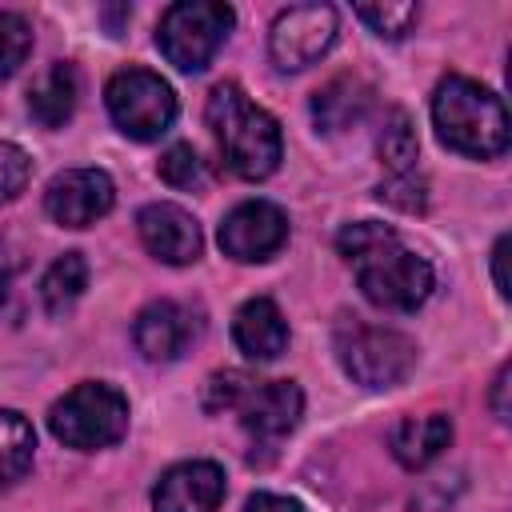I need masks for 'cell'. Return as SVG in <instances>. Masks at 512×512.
Masks as SVG:
<instances>
[{
    "mask_svg": "<svg viewBox=\"0 0 512 512\" xmlns=\"http://www.w3.org/2000/svg\"><path fill=\"white\" fill-rule=\"evenodd\" d=\"M80 96V76L68 60H56L48 72H40L28 88V112L40 128H60L72 120Z\"/></svg>",
    "mask_w": 512,
    "mask_h": 512,
    "instance_id": "17",
    "label": "cell"
},
{
    "mask_svg": "<svg viewBox=\"0 0 512 512\" xmlns=\"http://www.w3.org/2000/svg\"><path fill=\"white\" fill-rule=\"evenodd\" d=\"M132 340L144 352V360L168 364V360H176L188 348V340H192V316L176 300H152L148 308H140V316L132 324Z\"/></svg>",
    "mask_w": 512,
    "mask_h": 512,
    "instance_id": "14",
    "label": "cell"
},
{
    "mask_svg": "<svg viewBox=\"0 0 512 512\" xmlns=\"http://www.w3.org/2000/svg\"><path fill=\"white\" fill-rule=\"evenodd\" d=\"M32 52V28L16 12H0V84L28 60Z\"/></svg>",
    "mask_w": 512,
    "mask_h": 512,
    "instance_id": "23",
    "label": "cell"
},
{
    "mask_svg": "<svg viewBox=\"0 0 512 512\" xmlns=\"http://www.w3.org/2000/svg\"><path fill=\"white\" fill-rule=\"evenodd\" d=\"M504 256H508V236H500V240H496V248H492V276H496V292H500V296H508V276H504Z\"/></svg>",
    "mask_w": 512,
    "mask_h": 512,
    "instance_id": "29",
    "label": "cell"
},
{
    "mask_svg": "<svg viewBox=\"0 0 512 512\" xmlns=\"http://www.w3.org/2000/svg\"><path fill=\"white\" fill-rule=\"evenodd\" d=\"M436 136L472 160H492L508 148V112L496 92L468 76H444L432 92Z\"/></svg>",
    "mask_w": 512,
    "mask_h": 512,
    "instance_id": "3",
    "label": "cell"
},
{
    "mask_svg": "<svg viewBox=\"0 0 512 512\" xmlns=\"http://www.w3.org/2000/svg\"><path fill=\"white\" fill-rule=\"evenodd\" d=\"M336 356L364 388H396L416 368V344L404 332L364 324L356 316L336 324Z\"/></svg>",
    "mask_w": 512,
    "mask_h": 512,
    "instance_id": "5",
    "label": "cell"
},
{
    "mask_svg": "<svg viewBox=\"0 0 512 512\" xmlns=\"http://www.w3.org/2000/svg\"><path fill=\"white\" fill-rule=\"evenodd\" d=\"M340 256L352 264L364 300L388 312H416L432 292V264L412 252L388 224L356 220L336 236Z\"/></svg>",
    "mask_w": 512,
    "mask_h": 512,
    "instance_id": "1",
    "label": "cell"
},
{
    "mask_svg": "<svg viewBox=\"0 0 512 512\" xmlns=\"http://www.w3.org/2000/svg\"><path fill=\"white\" fill-rule=\"evenodd\" d=\"M104 104L112 124L132 140H156L176 120V92L148 68H120L104 88Z\"/></svg>",
    "mask_w": 512,
    "mask_h": 512,
    "instance_id": "7",
    "label": "cell"
},
{
    "mask_svg": "<svg viewBox=\"0 0 512 512\" xmlns=\"http://www.w3.org/2000/svg\"><path fill=\"white\" fill-rule=\"evenodd\" d=\"M372 84L360 76H336L324 88H316L312 96V120L320 132H344L352 124L364 120V112L372 108Z\"/></svg>",
    "mask_w": 512,
    "mask_h": 512,
    "instance_id": "16",
    "label": "cell"
},
{
    "mask_svg": "<svg viewBox=\"0 0 512 512\" xmlns=\"http://www.w3.org/2000/svg\"><path fill=\"white\" fill-rule=\"evenodd\" d=\"M232 340L252 360H276L288 348V324H284V312L276 308V300H268V296L244 300L232 320Z\"/></svg>",
    "mask_w": 512,
    "mask_h": 512,
    "instance_id": "15",
    "label": "cell"
},
{
    "mask_svg": "<svg viewBox=\"0 0 512 512\" xmlns=\"http://www.w3.org/2000/svg\"><path fill=\"white\" fill-rule=\"evenodd\" d=\"M36 432L16 408H0V488L16 484L32 468Z\"/></svg>",
    "mask_w": 512,
    "mask_h": 512,
    "instance_id": "20",
    "label": "cell"
},
{
    "mask_svg": "<svg viewBox=\"0 0 512 512\" xmlns=\"http://www.w3.org/2000/svg\"><path fill=\"white\" fill-rule=\"evenodd\" d=\"M232 412H240V424H244V432L252 440L276 444L300 424L304 392L292 380H256V376H248V384L236 396Z\"/></svg>",
    "mask_w": 512,
    "mask_h": 512,
    "instance_id": "11",
    "label": "cell"
},
{
    "mask_svg": "<svg viewBox=\"0 0 512 512\" xmlns=\"http://www.w3.org/2000/svg\"><path fill=\"white\" fill-rule=\"evenodd\" d=\"M492 412H496V420H508V364L492 380Z\"/></svg>",
    "mask_w": 512,
    "mask_h": 512,
    "instance_id": "28",
    "label": "cell"
},
{
    "mask_svg": "<svg viewBox=\"0 0 512 512\" xmlns=\"http://www.w3.org/2000/svg\"><path fill=\"white\" fill-rule=\"evenodd\" d=\"M232 24H236V12L228 4L180 0V4L164 8L156 44H160L164 60L176 64L180 72H204L212 64V56L220 52V44L228 40Z\"/></svg>",
    "mask_w": 512,
    "mask_h": 512,
    "instance_id": "6",
    "label": "cell"
},
{
    "mask_svg": "<svg viewBox=\"0 0 512 512\" xmlns=\"http://www.w3.org/2000/svg\"><path fill=\"white\" fill-rule=\"evenodd\" d=\"M376 196H380L384 204L400 208V212H424V208H428V184H424V176H416V172L388 176Z\"/></svg>",
    "mask_w": 512,
    "mask_h": 512,
    "instance_id": "25",
    "label": "cell"
},
{
    "mask_svg": "<svg viewBox=\"0 0 512 512\" xmlns=\"http://www.w3.org/2000/svg\"><path fill=\"white\" fill-rule=\"evenodd\" d=\"M28 176H32L28 152H24L20 144L0 140V204L16 200V196L24 192V184H28Z\"/></svg>",
    "mask_w": 512,
    "mask_h": 512,
    "instance_id": "26",
    "label": "cell"
},
{
    "mask_svg": "<svg viewBox=\"0 0 512 512\" xmlns=\"http://www.w3.org/2000/svg\"><path fill=\"white\" fill-rule=\"evenodd\" d=\"M48 428L60 444L80 452L112 448L128 432V400L104 380H84L48 408Z\"/></svg>",
    "mask_w": 512,
    "mask_h": 512,
    "instance_id": "4",
    "label": "cell"
},
{
    "mask_svg": "<svg viewBox=\"0 0 512 512\" xmlns=\"http://www.w3.org/2000/svg\"><path fill=\"white\" fill-rule=\"evenodd\" d=\"M392 456L404 464V468H424L432 464L448 444H452V420L444 412H432V416H404L392 436Z\"/></svg>",
    "mask_w": 512,
    "mask_h": 512,
    "instance_id": "18",
    "label": "cell"
},
{
    "mask_svg": "<svg viewBox=\"0 0 512 512\" xmlns=\"http://www.w3.org/2000/svg\"><path fill=\"white\" fill-rule=\"evenodd\" d=\"M376 152L388 168V176H404V172H416V152H420V140H416V128L408 120L404 108H392L384 128H380V140H376Z\"/></svg>",
    "mask_w": 512,
    "mask_h": 512,
    "instance_id": "21",
    "label": "cell"
},
{
    "mask_svg": "<svg viewBox=\"0 0 512 512\" xmlns=\"http://www.w3.org/2000/svg\"><path fill=\"white\" fill-rule=\"evenodd\" d=\"M88 288V264L80 252H64L60 260L48 264V272L40 276V300L48 308V316H64L80 292Z\"/></svg>",
    "mask_w": 512,
    "mask_h": 512,
    "instance_id": "19",
    "label": "cell"
},
{
    "mask_svg": "<svg viewBox=\"0 0 512 512\" xmlns=\"http://www.w3.org/2000/svg\"><path fill=\"white\" fill-rule=\"evenodd\" d=\"M356 16L384 40H400L412 32L420 8L416 4H356Z\"/></svg>",
    "mask_w": 512,
    "mask_h": 512,
    "instance_id": "22",
    "label": "cell"
},
{
    "mask_svg": "<svg viewBox=\"0 0 512 512\" xmlns=\"http://www.w3.org/2000/svg\"><path fill=\"white\" fill-rule=\"evenodd\" d=\"M244 512H304V508H300V500H292V496H276V492H256V496H248Z\"/></svg>",
    "mask_w": 512,
    "mask_h": 512,
    "instance_id": "27",
    "label": "cell"
},
{
    "mask_svg": "<svg viewBox=\"0 0 512 512\" xmlns=\"http://www.w3.org/2000/svg\"><path fill=\"white\" fill-rule=\"evenodd\" d=\"M284 244H288V216L272 200H244L220 224V248L240 264L272 260Z\"/></svg>",
    "mask_w": 512,
    "mask_h": 512,
    "instance_id": "9",
    "label": "cell"
},
{
    "mask_svg": "<svg viewBox=\"0 0 512 512\" xmlns=\"http://www.w3.org/2000/svg\"><path fill=\"white\" fill-rule=\"evenodd\" d=\"M136 232H140L144 248L164 264L200 260V248H204L200 224L180 204H144L140 216H136Z\"/></svg>",
    "mask_w": 512,
    "mask_h": 512,
    "instance_id": "13",
    "label": "cell"
},
{
    "mask_svg": "<svg viewBox=\"0 0 512 512\" xmlns=\"http://www.w3.org/2000/svg\"><path fill=\"white\" fill-rule=\"evenodd\" d=\"M204 120L212 128V140L224 156V168L240 180H264L280 168L284 156V140H280V124L244 96L240 84L224 80L208 92L204 104Z\"/></svg>",
    "mask_w": 512,
    "mask_h": 512,
    "instance_id": "2",
    "label": "cell"
},
{
    "mask_svg": "<svg viewBox=\"0 0 512 512\" xmlns=\"http://www.w3.org/2000/svg\"><path fill=\"white\" fill-rule=\"evenodd\" d=\"M160 180L172 188H200L204 184V164L192 152V144H172L160 156Z\"/></svg>",
    "mask_w": 512,
    "mask_h": 512,
    "instance_id": "24",
    "label": "cell"
},
{
    "mask_svg": "<svg viewBox=\"0 0 512 512\" xmlns=\"http://www.w3.org/2000/svg\"><path fill=\"white\" fill-rule=\"evenodd\" d=\"M224 500V468L212 460L172 464L152 488V512H216Z\"/></svg>",
    "mask_w": 512,
    "mask_h": 512,
    "instance_id": "12",
    "label": "cell"
},
{
    "mask_svg": "<svg viewBox=\"0 0 512 512\" xmlns=\"http://www.w3.org/2000/svg\"><path fill=\"white\" fill-rule=\"evenodd\" d=\"M336 8L332 4H292L272 20L268 56L280 72H300L316 64L336 40Z\"/></svg>",
    "mask_w": 512,
    "mask_h": 512,
    "instance_id": "8",
    "label": "cell"
},
{
    "mask_svg": "<svg viewBox=\"0 0 512 512\" xmlns=\"http://www.w3.org/2000/svg\"><path fill=\"white\" fill-rule=\"evenodd\" d=\"M116 204V184L104 168H68L48 180L44 212L60 228H88Z\"/></svg>",
    "mask_w": 512,
    "mask_h": 512,
    "instance_id": "10",
    "label": "cell"
}]
</instances>
